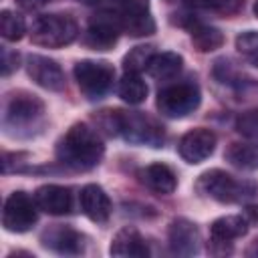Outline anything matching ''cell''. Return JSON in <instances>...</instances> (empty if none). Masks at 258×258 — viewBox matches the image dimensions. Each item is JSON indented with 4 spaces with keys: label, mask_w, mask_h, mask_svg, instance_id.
Masks as SVG:
<instances>
[{
    "label": "cell",
    "mask_w": 258,
    "mask_h": 258,
    "mask_svg": "<svg viewBox=\"0 0 258 258\" xmlns=\"http://www.w3.org/2000/svg\"><path fill=\"white\" fill-rule=\"evenodd\" d=\"M196 189L220 204H236L242 202L246 196H252V187L238 181L234 175L226 173L224 169H210L202 173L196 181Z\"/></svg>",
    "instance_id": "6"
},
{
    "label": "cell",
    "mask_w": 258,
    "mask_h": 258,
    "mask_svg": "<svg viewBox=\"0 0 258 258\" xmlns=\"http://www.w3.org/2000/svg\"><path fill=\"white\" fill-rule=\"evenodd\" d=\"M24 30H26V24H24L20 14H16L12 10H2L0 12V34H2L4 40L16 42L24 36Z\"/></svg>",
    "instance_id": "24"
},
{
    "label": "cell",
    "mask_w": 258,
    "mask_h": 258,
    "mask_svg": "<svg viewBox=\"0 0 258 258\" xmlns=\"http://www.w3.org/2000/svg\"><path fill=\"white\" fill-rule=\"evenodd\" d=\"M79 36V24L71 14L38 16L30 28V40L46 48H62Z\"/></svg>",
    "instance_id": "4"
},
{
    "label": "cell",
    "mask_w": 258,
    "mask_h": 258,
    "mask_svg": "<svg viewBox=\"0 0 258 258\" xmlns=\"http://www.w3.org/2000/svg\"><path fill=\"white\" fill-rule=\"evenodd\" d=\"M79 204H81V210L83 214L95 222V224H105L109 218H111V200L109 196L105 194V189L97 183H89L81 189L79 194Z\"/></svg>",
    "instance_id": "15"
},
{
    "label": "cell",
    "mask_w": 258,
    "mask_h": 258,
    "mask_svg": "<svg viewBox=\"0 0 258 258\" xmlns=\"http://www.w3.org/2000/svg\"><path fill=\"white\" fill-rule=\"evenodd\" d=\"M36 210H38V206L34 202V196L30 198L26 191H14L4 202L2 226L8 232H14V234L28 232L38 220V212Z\"/></svg>",
    "instance_id": "8"
},
{
    "label": "cell",
    "mask_w": 258,
    "mask_h": 258,
    "mask_svg": "<svg viewBox=\"0 0 258 258\" xmlns=\"http://www.w3.org/2000/svg\"><path fill=\"white\" fill-rule=\"evenodd\" d=\"M139 181H141L149 191L159 194V196H169V194H173L175 187H177V175H175V171H173L169 165L161 163V161L145 165V167L139 171Z\"/></svg>",
    "instance_id": "17"
},
{
    "label": "cell",
    "mask_w": 258,
    "mask_h": 258,
    "mask_svg": "<svg viewBox=\"0 0 258 258\" xmlns=\"http://www.w3.org/2000/svg\"><path fill=\"white\" fill-rule=\"evenodd\" d=\"M103 155V139L87 123H75L56 143V159L77 171H89L97 167Z\"/></svg>",
    "instance_id": "2"
},
{
    "label": "cell",
    "mask_w": 258,
    "mask_h": 258,
    "mask_svg": "<svg viewBox=\"0 0 258 258\" xmlns=\"http://www.w3.org/2000/svg\"><path fill=\"white\" fill-rule=\"evenodd\" d=\"M248 212H250V214H252V216H254V220H256V222H258V208H250V210H248Z\"/></svg>",
    "instance_id": "32"
},
{
    "label": "cell",
    "mask_w": 258,
    "mask_h": 258,
    "mask_svg": "<svg viewBox=\"0 0 258 258\" xmlns=\"http://www.w3.org/2000/svg\"><path fill=\"white\" fill-rule=\"evenodd\" d=\"M167 240H169V248L173 254L194 256L200 252V242H202L200 232H198L196 224L185 218L171 220L169 230H167Z\"/></svg>",
    "instance_id": "12"
},
{
    "label": "cell",
    "mask_w": 258,
    "mask_h": 258,
    "mask_svg": "<svg viewBox=\"0 0 258 258\" xmlns=\"http://www.w3.org/2000/svg\"><path fill=\"white\" fill-rule=\"evenodd\" d=\"M153 54H155L153 46H135V48H131L125 54V58H123L125 73H141V71H147L149 60H151Z\"/></svg>",
    "instance_id": "27"
},
{
    "label": "cell",
    "mask_w": 258,
    "mask_h": 258,
    "mask_svg": "<svg viewBox=\"0 0 258 258\" xmlns=\"http://www.w3.org/2000/svg\"><path fill=\"white\" fill-rule=\"evenodd\" d=\"M42 244L48 250L64 256H75L85 252V236L71 226H52L44 230Z\"/></svg>",
    "instance_id": "13"
},
{
    "label": "cell",
    "mask_w": 258,
    "mask_h": 258,
    "mask_svg": "<svg viewBox=\"0 0 258 258\" xmlns=\"http://www.w3.org/2000/svg\"><path fill=\"white\" fill-rule=\"evenodd\" d=\"M119 97L129 105H141L147 99V85L139 73H125L117 85Z\"/></svg>",
    "instance_id": "20"
},
{
    "label": "cell",
    "mask_w": 258,
    "mask_h": 258,
    "mask_svg": "<svg viewBox=\"0 0 258 258\" xmlns=\"http://www.w3.org/2000/svg\"><path fill=\"white\" fill-rule=\"evenodd\" d=\"M181 67H183L181 54L171 52V50H167V52H155L151 56V60H149L147 73L153 79H157V81H169V79H173V77L179 75Z\"/></svg>",
    "instance_id": "19"
},
{
    "label": "cell",
    "mask_w": 258,
    "mask_h": 258,
    "mask_svg": "<svg viewBox=\"0 0 258 258\" xmlns=\"http://www.w3.org/2000/svg\"><path fill=\"white\" fill-rule=\"evenodd\" d=\"M189 34H191V42H194L196 50H200V52H212L224 44V34L216 26L196 22L189 28Z\"/></svg>",
    "instance_id": "21"
},
{
    "label": "cell",
    "mask_w": 258,
    "mask_h": 258,
    "mask_svg": "<svg viewBox=\"0 0 258 258\" xmlns=\"http://www.w3.org/2000/svg\"><path fill=\"white\" fill-rule=\"evenodd\" d=\"M202 93L198 83L194 81H177L167 85L165 89L159 91L157 95V109L161 115L169 119H181L194 113L200 107Z\"/></svg>",
    "instance_id": "5"
},
{
    "label": "cell",
    "mask_w": 258,
    "mask_h": 258,
    "mask_svg": "<svg viewBox=\"0 0 258 258\" xmlns=\"http://www.w3.org/2000/svg\"><path fill=\"white\" fill-rule=\"evenodd\" d=\"M236 50L240 56L258 69V30H246L236 36Z\"/></svg>",
    "instance_id": "25"
},
{
    "label": "cell",
    "mask_w": 258,
    "mask_h": 258,
    "mask_svg": "<svg viewBox=\"0 0 258 258\" xmlns=\"http://www.w3.org/2000/svg\"><path fill=\"white\" fill-rule=\"evenodd\" d=\"M226 159L242 169H256L258 167V145L254 143H232L226 149Z\"/></svg>",
    "instance_id": "23"
},
{
    "label": "cell",
    "mask_w": 258,
    "mask_h": 258,
    "mask_svg": "<svg viewBox=\"0 0 258 258\" xmlns=\"http://www.w3.org/2000/svg\"><path fill=\"white\" fill-rule=\"evenodd\" d=\"M44 125V103L36 95L28 91H14L6 97L2 111V129L6 135L18 139L36 137L42 133Z\"/></svg>",
    "instance_id": "3"
},
{
    "label": "cell",
    "mask_w": 258,
    "mask_h": 258,
    "mask_svg": "<svg viewBox=\"0 0 258 258\" xmlns=\"http://www.w3.org/2000/svg\"><path fill=\"white\" fill-rule=\"evenodd\" d=\"M216 133L210 131V129H204V127H198V129H191L187 131L181 139H179V145H177V151L181 155L183 161L187 163H202L206 161L214 149H216Z\"/></svg>",
    "instance_id": "10"
},
{
    "label": "cell",
    "mask_w": 258,
    "mask_h": 258,
    "mask_svg": "<svg viewBox=\"0 0 258 258\" xmlns=\"http://www.w3.org/2000/svg\"><path fill=\"white\" fill-rule=\"evenodd\" d=\"M236 129L240 135L258 141V109H250V111L242 113L236 121Z\"/></svg>",
    "instance_id": "28"
},
{
    "label": "cell",
    "mask_w": 258,
    "mask_h": 258,
    "mask_svg": "<svg viewBox=\"0 0 258 258\" xmlns=\"http://www.w3.org/2000/svg\"><path fill=\"white\" fill-rule=\"evenodd\" d=\"M254 16H256V18H258V0H256V2H254Z\"/></svg>",
    "instance_id": "33"
},
{
    "label": "cell",
    "mask_w": 258,
    "mask_h": 258,
    "mask_svg": "<svg viewBox=\"0 0 258 258\" xmlns=\"http://www.w3.org/2000/svg\"><path fill=\"white\" fill-rule=\"evenodd\" d=\"M18 62H20V54L16 50H10V48H2V75L8 77L12 71L18 69Z\"/></svg>",
    "instance_id": "29"
},
{
    "label": "cell",
    "mask_w": 258,
    "mask_h": 258,
    "mask_svg": "<svg viewBox=\"0 0 258 258\" xmlns=\"http://www.w3.org/2000/svg\"><path fill=\"white\" fill-rule=\"evenodd\" d=\"M75 81L81 89V93L89 99V101H97L103 99L109 89L113 87V79H115V69L111 62L107 60H79L73 69Z\"/></svg>",
    "instance_id": "7"
},
{
    "label": "cell",
    "mask_w": 258,
    "mask_h": 258,
    "mask_svg": "<svg viewBox=\"0 0 258 258\" xmlns=\"http://www.w3.org/2000/svg\"><path fill=\"white\" fill-rule=\"evenodd\" d=\"M16 4L24 10V12H36L40 8H44L48 4V0H16Z\"/></svg>",
    "instance_id": "31"
},
{
    "label": "cell",
    "mask_w": 258,
    "mask_h": 258,
    "mask_svg": "<svg viewBox=\"0 0 258 258\" xmlns=\"http://www.w3.org/2000/svg\"><path fill=\"white\" fill-rule=\"evenodd\" d=\"M119 22H121V30L127 32L129 36H147L155 32V20L151 12H141V14L119 12Z\"/></svg>",
    "instance_id": "22"
},
{
    "label": "cell",
    "mask_w": 258,
    "mask_h": 258,
    "mask_svg": "<svg viewBox=\"0 0 258 258\" xmlns=\"http://www.w3.org/2000/svg\"><path fill=\"white\" fill-rule=\"evenodd\" d=\"M121 6V14H141L149 12V0H117Z\"/></svg>",
    "instance_id": "30"
},
{
    "label": "cell",
    "mask_w": 258,
    "mask_h": 258,
    "mask_svg": "<svg viewBox=\"0 0 258 258\" xmlns=\"http://www.w3.org/2000/svg\"><path fill=\"white\" fill-rule=\"evenodd\" d=\"M26 71L30 75V79L46 89V91H62L67 81H64V73L60 69V64L48 56L42 54H30L26 58Z\"/></svg>",
    "instance_id": "11"
},
{
    "label": "cell",
    "mask_w": 258,
    "mask_h": 258,
    "mask_svg": "<svg viewBox=\"0 0 258 258\" xmlns=\"http://www.w3.org/2000/svg\"><path fill=\"white\" fill-rule=\"evenodd\" d=\"M109 252L119 258H145L149 256V246L137 228L125 226L113 236Z\"/></svg>",
    "instance_id": "16"
},
{
    "label": "cell",
    "mask_w": 258,
    "mask_h": 258,
    "mask_svg": "<svg viewBox=\"0 0 258 258\" xmlns=\"http://www.w3.org/2000/svg\"><path fill=\"white\" fill-rule=\"evenodd\" d=\"M121 30L119 14L115 12H99L89 20L83 42L93 50H109L117 44Z\"/></svg>",
    "instance_id": "9"
},
{
    "label": "cell",
    "mask_w": 258,
    "mask_h": 258,
    "mask_svg": "<svg viewBox=\"0 0 258 258\" xmlns=\"http://www.w3.org/2000/svg\"><path fill=\"white\" fill-rule=\"evenodd\" d=\"M79 2H85V4H95V2H99V0H79Z\"/></svg>",
    "instance_id": "34"
},
{
    "label": "cell",
    "mask_w": 258,
    "mask_h": 258,
    "mask_svg": "<svg viewBox=\"0 0 258 258\" xmlns=\"http://www.w3.org/2000/svg\"><path fill=\"white\" fill-rule=\"evenodd\" d=\"M97 127H101L109 135H121L125 141L135 145H149L161 147L165 139L163 125L141 113V111H121V109H107L101 111L97 117Z\"/></svg>",
    "instance_id": "1"
},
{
    "label": "cell",
    "mask_w": 258,
    "mask_h": 258,
    "mask_svg": "<svg viewBox=\"0 0 258 258\" xmlns=\"http://www.w3.org/2000/svg\"><path fill=\"white\" fill-rule=\"evenodd\" d=\"M34 202L38 210H42L48 216H64L73 208V194L64 185L46 183L34 191Z\"/></svg>",
    "instance_id": "14"
},
{
    "label": "cell",
    "mask_w": 258,
    "mask_h": 258,
    "mask_svg": "<svg viewBox=\"0 0 258 258\" xmlns=\"http://www.w3.org/2000/svg\"><path fill=\"white\" fill-rule=\"evenodd\" d=\"M187 6L194 8H204V10H212L224 16H234L242 10L244 0H183Z\"/></svg>",
    "instance_id": "26"
},
{
    "label": "cell",
    "mask_w": 258,
    "mask_h": 258,
    "mask_svg": "<svg viewBox=\"0 0 258 258\" xmlns=\"http://www.w3.org/2000/svg\"><path fill=\"white\" fill-rule=\"evenodd\" d=\"M248 232V220L242 216H222L212 222L210 226V242L212 246L232 244L234 240L242 238Z\"/></svg>",
    "instance_id": "18"
}]
</instances>
